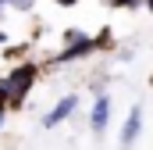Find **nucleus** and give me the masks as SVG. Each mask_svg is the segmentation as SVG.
<instances>
[{
  "instance_id": "obj_11",
  "label": "nucleus",
  "mask_w": 153,
  "mask_h": 150,
  "mask_svg": "<svg viewBox=\"0 0 153 150\" xmlns=\"http://www.w3.org/2000/svg\"><path fill=\"white\" fill-rule=\"evenodd\" d=\"M4 122H7V107H0V129H4Z\"/></svg>"
},
{
  "instance_id": "obj_5",
  "label": "nucleus",
  "mask_w": 153,
  "mask_h": 150,
  "mask_svg": "<svg viewBox=\"0 0 153 150\" xmlns=\"http://www.w3.org/2000/svg\"><path fill=\"white\" fill-rule=\"evenodd\" d=\"M139 132H143V107H139V104H132V111H128V118L121 122V132H117V140H121V150L135 147Z\"/></svg>"
},
{
  "instance_id": "obj_1",
  "label": "nucleus",
  "mask_w": 153,
  "mask_h": 150,
  "mask_svg": "<svg viewBox=\"0 0 153 150\" xmlns=\"http://www.w3.org/2000/svg\"><path fill=\"white\" fill-rule=\"evenodd\" d=\"M36 79H39V64H36V61H18L11 72L4 75L7 93H11V104H7V107H22L25 97L36 89Z\"/></svg>"
},
{
  "instance_id": "obj_4",
  "label": "nucleus",
  "mask_w": 153,
  "mask_h": 150,
  "mask_svg": "<svg viewBox=\"0 0 153 150\" xmlns=\"http://www.w3.org/2000/svg\"><path fill=\"white\" fill-rule=\"evenodd\" d=\"M75 111H78V97H75V93H68V97H61V100H57V104H53L50 111L43 114V129H53V125H61V122H68V118H71Z\"/></svg>"
},
{
  "instance_id": "obj_9",
  "label": "nucleus",
  "mask_w": 153,
  "mask_h": 150,
  "mask_svg": "<svg viewBox=\"0 0 153 150\" xmlns=\"http://www.w3.org/2000/svg\"><path fill=\"white\" fill-rule=\"evenodd\" d=\"M11 104V93H7V82H4V75H0V107H7Z\"/></svg>"
},
{
  "instance_id": "obj_2",
  "label": "nucleus",
  "mask_w": 153,
  "mask_h": 150,
  "mask_svg": "<svg viewBox=\"0 0 153 150\" xmlns=\"http://www.w3.org/2000/svg\"><path fill=\"white\" fill-rule=\"evenodd\" d=\"M89 54H96L93 36L82 32V29H64V46L53 54V64H71V61H82Z\"/></svg>"
},
{
  "instance_id": "obj_7",
  "label": "nucleus",
  "mask_w": 153,
  "mask_h": 150,
  "mask_svg": "<svg viewBox=\"0 0 153 150\" xmlns=\"http://www.w3.org/2000/svg\"><path fill=\"white\" fill-rule=\"evenodd\" d=\"M32 4L36 0H7V7H14V11H32Z\"/></svg>"
},
{
  "instance_id": "obj_8",
  "label": "nucleus",
  "mask_w": 153,
  "mask_h": 150,
  "mask_svg": "<svg viewBox=\"0 0 153 150\" xmlns=\"http://www.w3.org/2000/svg\"><path fill=\"white\" fill-rule=\"evenodd\" d=\"M111 7H121V11H132V7H139V0H107Z\"/></svg>"
},
{
  "instance_id": "obj_6",
  "label": "nucleus",
  "mask_w": 153,
  "mask_h": 150,
  "mask_svg": "<svg viewBox=\"0 0 153 150\" xmlns=\"http://www.w3.org/2000/svg\"><path fill=\"white\" fill-rule=\"evenodd\" d=\"M93 46H96V50H111V46H114V36H111V29H100V32L93 36Z\"/></svg>"
},
{
  "instance_id": "obj_10",
  "label": "nucleus",
  "mask_w": 153,
  "mask_h": 150,
  "mask_svg": "<svg viewBox=\"0 0 153 150\" xmlns=\"http://www.w3.org/2000/svg\"><path fill=\"white\" fill-rule=\"evenodd\" d=\"M57 7H75V4H82V0H53Z\"/></svg>"
},
{
  "instance_id": "obj_13",
  "label": "nucleus",
  "mask_w": 153,
  "mask_h": 150,
  "mask_svg": "<svg viewBox=\"0 0 153 150\" xmlns=\"http://www.w3.org/2000/svg\"><path fill=\"white\" fill-rule=\"evenodd\" d=\"M139 4H143V7H146V11H153V0H139Z\"/></svg>"
},
{
  "instance_id": "obj_15",
  "label": "nucleus",
  "mask_w": 153,
  "mask_h": 150,
  "mask_svg": "<svg viewBox=\"0 0 153 150\" xmlns=\"http://www.w3.org/2000/svg\"><path fill=\"white\" fill-rule=\"evenodd\" d=\"M150 82H153V79H150Z\"/></svg>"
},
{
  "instance_id": "obj_12",
  "label": "nucleus",
  "mask_w": 153,
  "mask_h": 150,
  "mask_svg": "<svg viewBox=\"0 0 153 150\" xmlns=\"http://www.w3.org/2000/svg\"><path fill=\"white\" fill-rule=\"evenodd\" d=\"M0 46H7V32L4 29H0Z\"/></svg>"
},
{
  "instance_id": "obj_14",
  "label": "nucleus",
  "mask_w": 153,
  "mask_h": 150,
  "mask_svg": "<svg viewBox=\"0 0 153 150\" xmlns=\"http://www.w3.org/2000/svg\"><path fill=\"white\" fill-rule=\"evenodd\" d=\"M4 7H7V0H0V11H4Z\"/></svg>"
},
{
  "instance_id": "obj_3",
  "label": "nucleus",
  "mask_w": 153,
  "mask_h": 150,
  "mask_svg": "<svg viewBox=\"0 0 153 150\" xmlns=\"http://www.w3.org/2000/svg\"><path fill=\"white\" fill-rule=\"evenodd\" d=\"M111 107H114V100H111L107 93H96V100H93V107H89V129H93L96 136L107 132V125H111Z\"/></svg>"
}]
</instances>
